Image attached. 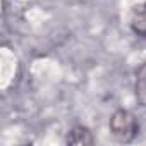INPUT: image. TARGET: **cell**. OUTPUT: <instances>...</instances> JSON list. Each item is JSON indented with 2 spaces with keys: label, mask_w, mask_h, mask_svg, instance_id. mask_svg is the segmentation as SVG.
<instances>
[{
  "label": "cell",
  "mask_w": 146,
  "mask_h": 146,
  "mask_svg": "<svg viewBox=\"0 0 146 146\" xmlns=\"http://www.w3.org/2000/svg\"><path fill=\"white\" fill-rule=\"evenodd\" d=\"M134 96L137 105L146 108V62H143L134 72Z\"/></svg>",
  "instance_id": "4"
},
{
  "label": "cell",
  "mask_w": 146,
  "mask_h": 146,
  "mask_svg": "<svg viewBox=\"0 0 146 146\" xmlns=\"http://www.w3.org/2000/svg\"><path fill=\"white\" fill-rule=\"evenodd\" d=\"M95 143H96L95 134L91 132L90 127L83 124L72 125L65 134V144L69 146H93Z\"/></svg>",
  "instance_id": "2"
},
{
  "label": "cell",
  "mask_w": 146,
  "mask_h": 146,
  "mask_svg": "<svg viewBox=\"0 0 146 146\" xmlns=\"http://www.w3.org/2000/svg\"><path fill=\"white\" fill-rule=\"evenodd\" d=\"M108 131L119 143L129 144L139 136V120L127 108H117L108 119Z\"/></svg>",
  "instance_id": "1"
},
{
  "label": "cell",
  "mask_w": 146,
  "mask_h": 146,
  "mask_svg": "<svg viewBox=\"0 0 146 146\" xmlns=\"http://www.w3.org/2000/svg\"><path fill=\"white\" fill-rule=\"evenodd\" d=\"M129 28L137 38L146 40V2L132 7L129 17Z\"/></svg>",
  "instance_id": "3"
}]
</instances>
